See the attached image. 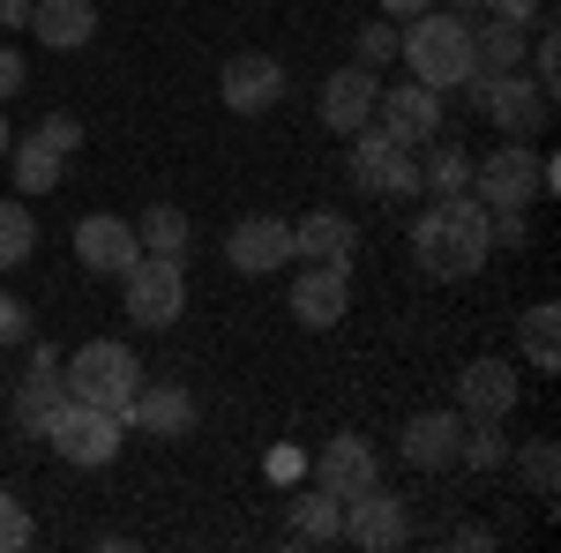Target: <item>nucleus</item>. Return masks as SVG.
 <instances>
[{
  "label": "nucleus",
  "instance_id": "obj_1",
  "mask_svg": "<svg viewBox=\"0 0 561 553\" xmlns=\"http://www.w3.org/2000/svg\"><path fill=\"white\" fill-rule=\"evenodd\" d=\"M397 53H404V68H412V83L427 90H465L479 76L472 60V23H465V8L449 15V8H427V15H412V31L397 38Z\"/></svg>",
  "mask_w": 561,
  "mask_h": 553
},
{
  "label": "nucleus",
  "instance_id": "obj_2",
  "mask_svg": "<svg viewBox=\"0 0 561 553\" xmlns=\"http://www.w3.org/2000/svg\"><path fill=\"white\" fill-rule=\"evenodd\" d=\"M60 382H68V396L76 404H98V412H128V396H135V382H142V359H135L121 337H90L83 352H68L60 359Z\"/></svg>",
  "mask_w": 561,
  "mask_h": 553
},
{
  "label": "nucleus",
  "instance_id": "obj_3",
  "mask_svg": "<svg viewBox=\"0 0 561 553\" xmlns=\"http://www.w3.org/2000/svg\"><path fill=\"white\" fill-rule=\"evenodd\" d=\"M465 97H472L479 113L494 120V128L510 135V142H539V128H547V113H554V90H539L524 68H502V76H472L465 83Z\"/></svg>",
  "mask_w": 561,
  "mask_h": 553
},
{
  "label": "nucleus",
  "instance_id": "obj_4",
  "mask_svg": "<svg viewBox=\"0 0 561 553\" xmlns=\"http://www.w3.org/2000/svg\"><path fill=\"white\" fill-rule=\"evenodd\" d=\"M547 187H554V165H547L531 142H502V150L472 158V195L486 210H524V203H539Z\"/></svg>",
  "mask_w": 561,
  "mask_h": 553
},
{
  "label": "nucleus",
  "instance_id": "obj_5",
  "mask_svg": "<svg viewBox=\"0 0 561 553\" xmlns=\"http://www.w3.org/2000/svg\"><path fill=\"white\" fill-rule=\"evenodd\" d=\"M121 314H128L135 330H173L180 314H187V269L165 255H135L121 269Z\"/></svg>",
  "mask_w": 561,
  "mask_h": 553
},
{
  "label": "nucleus",
  "instance_id": "obj_6",
  "mask_svg": "<svg viewBox=\"0 0 561 553\" xmlns=\"http://www.w3.org/2000/svg\"><path fill=\"white\" fill-rule=\"evenodd\" d=\"M45 449L60 457V464H76V471H105L113 457H121V419L113 412H98V404H60L53 419H45V434H38Z\"/></svg>",
  "mask_w": 561,
  "mask_h": 553
},
{
  "label": "nucleus",
  "instance_id": "obj_7",
  "mask_svg": "<svg viewBox=\"0 0 561 553\" xmlns=\"http://www.w3.org/2000/svg\"><path fill=\"white\" fill-rule=\"evenodd\" d=\"M217 97H225V113H240V120L270 113V105L285 97V60H277V53H232V60L217 68Z\"/></svg>",
  "mask_w": 561,
  "mask_h": 553
},
{
  "label": "nucleus",
  "instance_id": "obj_8",
  "mask_svg": "<svg viewBox=\"0 0 561 553\" xmlns=\"http://www.w3.org/2000/svg\"><path fill=\"white\" fill-rule=\"evenodd\" d=\"M121 426H142L150 441H187L195 434V389L187 382H135Z\"/></svg>",
  "mask_w": 561,
  "mask_h": 553
},
{
  "label": "nucleus",
  "instance_id": "obj_9",
  "mask_svg": "<svg viewBox=\"0 0 561 553\" xmlns=\"http://www.w3.org/2000/svg\"><path fill=\"white\" fill-rule=\"evenodd\" d=\"M307 471H314V486H322V494L352 502L359 486H375V479H382V457H375V441H367V434H337V441H322V449L307 457Z\"/></svg>",
  "mask_w": 561,
  "mask_h": 553
},
{
  "label": "nucleus",
  "instance_id": "obj_10",
  "mask_svg": "<svg viewBox=\"0 0 561 553\" xmlns=\"http://www.w3.org/2000/svg\"><path fill=\"white\" fill-rule=\"evenodd\" d=\"M375 97H382V76L352 60V68H330V76H322L314 113H322V128H330V135H352V128H367V120H375Z\"/></svg>",
  "mask_w": 561,
  "mask_h": 553
},
{
  "label": "nucleus",
  "instance_id": "obj_11",
  "mask_svg": "<svg viewBox=\"0 0 561 553\" xmlns=\"http://www.w3.org/2000/svg\"><path fill=\"white\" fill-rule=\"evenodd\" d=\"M375 120L389 128V142L420 150V142H434V135H442V90H427V83H389L382 97H375Z\"/></svg>",
  "mask_w": 561,
  "mask_h": 553
},
{
  "label": "nucleus",
  "instance_id": "obj_12",
  "mask_svg": "<svg viewBox=\"0 0 561 553\" xmlns=\"http://www.w3.org/2000/svg\"><path fill=\"white\" fill-rule=\"evenodd\" d=\"M404 531H412V516H404V502L389 494L382 479H375V486H359V494L345 502V539H352V546L389 553V546H404Z\"/></svg>",
  "mask_w": 561,
  "mask_h": 553
},
{
  "label": "nucleus",
  "instance_id": "obj_13",
  "mask_svg": "<svg viewBox=\"0 0 561 553\" xmlns=\"http://www.w3.org/2000/svg\"><path fill=\"white\" fill-rule=\"evenodd\" d=\"M225 262H232L240 277H270L277 262H293V224H285V217H270V210L240 217V224L225 232Z\"/></svg>",
  "mask_w": 561,
  "mask_h": 553
},
{
  "label": "nucleus",
  "instance_id": "obj_14",
  "mask_svg": "<svg viewBox=\"0 0 561 553\" xmlns=\"http://www.w3.org/2000/svg\"><path fill=\"white\" fill-rule=\"evenodd\" d=\"M352 314V269H330V262H307L293 277V322L300 330H337Z\"/></svg>",
  "mask_w": 561,
  "mask_h": 553
},
{
  "label": "nucleus",
  "instance_id": "obj_15",
  "mask_svg": "<svg viewBox=\"0 0 561 553\" xmlns=\"http://www.w3.org/2000/svg\"><path fill=\"white\" fill-rule=\"evenodd\" d=\"M457 412L465 419H510L517 412V367L510 359H472L457 375Z\"/></svg>",
  "mask_w": 561,
  "mask_h": 553
},
{
  "label": "nucleus",
  "instance_id": "obj_16",
  "mask_svg": "<svg viewBox=\"0 0 561 553\" xmlns=\"http://www.w3.org/2000/svg\"><path fill=\"white\" fill-rule=\"evenodd\" d=\"M457 434H465L457 412H412L397 426V457L412 471H442V464H457Z\"/></svg>",
  "mask_w": 561,
  "mask_h": 553
},
{
  "label": "nucleus",
  "instance_id": "obj_17",
  "mask_svg": "<svg viewBox=\"0 0 561 553\" xmlns=\"http://www.w3.org/2000/svg\"><path fill=\"white\" fill-rule=\"evenodd\" d=\"M76 255H83L90 277H121V269L142 255V240H135L128 217H83V224H76Z\"/></svg>",
  "mask_w": 561,
  "mask_h": 553
},
{
  "label": "nucleus",
  "instance_id": "obj_18",
  "mask_svg": "<svg viewBox=\"0 0 561 553\" xmlns=\"http://www.w3.org/2000/svg\"><path fill=\"white\" fill-rule=\"evenodd\" d=\"M352 247H359V224L345 210H307L293 224V262H330V269H352Z\"/></svg>",
  "mask_w": 561,
  "mask_h": 553
},
{
  "label": "nucleus",
  "instance_id": "obj_19",
  "mask_svg": "<svg viewBox=\"0 0 561 553\" xmlns=\"http://www.w3.org/2000/svg\"><path fill=\"white\" fill-rule=\"evenodd\" d=\"M68 404V382H60V352L38 344V359H31V375L15 382V426L23 434H45V419Z\"/></svg>",
  "mask_w": 561,
  "mask_h": 553
},
{
  "label": "nucleus",
  "instance_id": "obj_20",
  "mask_svg": "<svg viewBox=\"0 0 561 553\" xmlns=\"http://www.w3.org/2000/svg\"><path fill=\"white\" fill-rule=\"evenodd\" d=\"M31 31L53 53H83L98 38V0H31Z\"/></svg>",
  "mask_w": 561,
  "mask_h": 553
},
{
  "label": "nucleus",
  "instance_id": "obj_21",
  "mask_svg": "<svg viewBox=\"0 0 561 553\" xmlns=\"http://www.w3.org/2000/svg\"><path fill=\"white\" fill-rule=\"evenodd\" d=\"M412 262H420L427 277H472V269H465V255H457V232H449L442 203H427V210L412 217Z\"/></svg>",
  "mask_w": 561,
  "mask_h": 553
},
{
  "label": "nucleus",
  "instance_id": "obj_22",
  "mask_svg": "<svg viewBox=\"0 0 561 553\" xmlns=\"http://www.w3.org/2000/svg\"><path fill=\"white\" fill-rule=\"evenodd\" d=\"M420 195L442 203V195H472V150L465 142H420Z\"/></svg>",
  "mask_w": 561,
  "mask_h": 553
},
{
  "label": "nucleus",
  "instance_id": "obj_23",
  "mask_svg": "<svg viewBox=\"0 0 561 553\" xmlns=\"http://www.w3.org/2000/svg\"><path fill=\"white\" fill-rule=\"evenodd\" d=\"M293 539H300V546H337V539H345V502L322 494V486L293 494Z\"/></svg>",
  "mask_w": 561,
  "mask_h": 553
},
{
  "label": "nucleus",
  "instance_id": "obj_24",
  "mask_svg": "<svg viewBox=\"0 0 561 553\" xmlns=\"http://www.w3.org/2000/svg\"><path fill=\"white\" fill-rule=\"evenodd\" d=\"M135 240H142V255H165V262H187V240H195V224L180 203H150V210L135 217Z\"/></svg>",
  "mask_w": 561,
  "mask_h": 553
},
{
  "label": "nucleus",
  "instance_id": "obj_25",
  "mask_svg": "<svg viewBox=\"0 0 561 553\" xmlns=\"http://www.w3.org/2000/svg\"><path fill=\"white\" fill-rule=\"evenodd\" d=\"M8 158H15V195H31V203L53 195V187H60V172H68V158H60V150H45L38 135L8 142Z\"/></svg>",
  "mask_w": 561,
  "mask_h": 553
},
{
  "label": "nucleus",
  "instance_id": "obj_26",
  "mask_svg": "<svg viewBox=\"0 0 561 553\" xmlns=\"http://www.w3.org/2000/svg\"><path fill=\"white\" fill-rule=\"evenodd\" d=\"M472 60H479V76L524 68V23H494V15H479V23H472Z\"/></svg>",
  "mask_w": 561,
  "mask_h": 553
},
{
  "label": "nucleus",
  "instance_id": "obj_27",
  "mask_svg": "<svg viewBox=\"0 0 561 553\" xmlns=\"http://www.w3.org/2000/svg\"><path fill=\"white\" fill-rule=\"evenodd\" d=\"M457 464L465 471H502L510 464V434H502V419H465V434H457Z\"/></svg>",
  "mask_w": 561,
  "mask_h": 553
},
{
  "label": "nucleus",
  "instance_id": "obj_28",
  "mask_svg": "<svg viewBox=\"0 0 561 553\" xmlns=\"http://www.w3.org/2000/svg\"><path fill=\"white\" fill-rule=\"evenodd\" d=\"M38 255V217L31 203H0V269H23Z\"/></svg>",
  "mask_w": 561,
  "mask_h": 553
},
{
  "label": "nucleus",
  "instance_id": "obj_29",
  "mask_svg": "<svg viewBox=\"0 0 561 553\" xmlns=\"http://www.w3.org/2000/svg\"><path fill=\"white\" fill-rule=\"evenodd\" d=\"M561 307L554 299H539V307H531V314H524V352H531V367H539V375H554L561 367Z\"/></svg>",
  "mask_w": 561,
  "mask_h": 553
},
{
  "label": "nucleus",
  "instance_id": "obj_30",
  "mask_svg": "<svg viewBox=\"0 0 561 553\" xmlns=\"http://www.w3.org/2000/svg\"><path fill=\"white\" fill-rule=\"evenodd\" d=\"M524 486H531L539 502H554V494H561V449H554V441H531V449H524Z\"/></svg>",
  "mask_w": 561,
  "mask_h": 553
},
{
  "label": "nucleus",
  "instance_id": "obj_31",
  "mask_svg": "<svg viewBox=\"0 0 561 553\" xmlns=\"http://www.w3.org/2000/svg\"><path fill=\"white\" fill-rule=\"evenodd\" d=\"M352 60H359V68H389V60H397V23H359Z\"/></svg>",
  "mask_w": 561,
  "mask_h": 553
},
{
  "label": "nucleus",
  "instance_id": "obj_32",
  "mask_svg": "<svg viewBox=\"0 0 561 553\" xmlns=\"http://www.w3.org/2000/svg\"><path fill=\"white\" fill-rule=\"evenodd\" d=\"M31 135H38L45 150H60V158H76V150H83V120H76V113H45Z\"/></svg>",
  "mask_w": 561,
  "mask_h": 553
},
{
  "label": "nucleus",
  "instance_id": "obj_33",
  "mask_svg": "<svg viewBox=\"0 0 561 553\" xmlns=\"http://www.w3.org/2000/svg\"><path fill=\"white\" fill-rule=\"evenodd\" d=\"M31 546V509L15 494H0V553H23Z\"/></svg>",
  "mask_w": 561,
  "mask_h": 553
},
{
  "label": "nucleus",
  "instance_id": "obj_34",
  "mask_svg": "<svg viewBox=\"0 0 561 553\" xmlns=\"http://www.w3.org/2000/svg\"><path fill=\"white\" fill-rule=\"evenodd\" d=\"M531 83H539V90L561 83V38H554V31H539V45H531Z\"/></svg>",
  "mask_w": 561,
  "mask_h": 553
},
{
  "label": "nucleus",
  "instance_id": "obj_35",
  "mask_svg": "<svg viewBox=\"0 0 561 553\" xmlns=\"http://www.w3.org/2000/svg\"><path fill=\"white\" fill-rule=\"evenodd\" d=\"M0 344H31V307L15 292H0Z\"/></svg>",
  "mask_w": 561,
  "mask_h": 553
},
{
  "label": "nucleus",
  "instance_id": "obj_36",
  "mask_svg": "<svg viewBox=\"0 0 561 553\" xmlns=\"http://www.w3.org/2000/svg\"><path fill=\"white\" fill-rule=\"evenodd\" d=\"M479 8H486L494 23H539V15H547V0H479Z\"/></svg>",
  "mask_w": 561,
  "mask_h": 553
},
{
  "label": "nucleus",
  "instance_id": "obj_37",
  "mask_svg": "<svg viewBox=\"0 0 561 553\" xmlns=\"http://www.w3.org/2000/svg\"><path fill=\"white\" fill-rule=\"evenodd\" d=\"M262 471L293 486V479H307V457H300V449H270V464H262Z\"/></svg>",
  "mask_w": 561,
  "mask_h": 553
},
{
  "label": "nucleus",
  "instance_id": "obj_38",
  "mask_svg": "<svg viewBox=\"0 0 561 553\" xmlns=\"http://www.w3.org/2000/svg\"><path fill=\"white\" fill-rule=\"evenodd\" d=\"M23 76H31V68H23V53H8V45H0V105L23 90Z\"/></svg>",
  "mask_w": 561,
  "mask_h": 553
},
{
  "label": "nucleus",
  "instance_id": "obj_39",
  "mask_svg": "<svg viewBox=\"0 0 561 553\" xmlns=\"http://www.w3.org/2000/svg\"><path fill=\"white\" fill-rule=\"evenodd\" d=\"M449 546L479 553V546H494V531H486V523H457V531H449Z\"/></svg>",
  "mask_w": 561,
  "mask_h": 553
},
{
  "label": "nucleus",
  "instance_id": "obj_40",
  "mask_svg": "<svg viewBox=\"0 0 561 553\" xmlns=\"http://www.w3.org/2000/svg\"><path fill=\"white\" fill-rule=\"evenodd\" d=\"M427 8H434V0H382L389 23H412V15H427Z\"/></svg>",
  "mask_w": 561,
  "mask_h": 553
},
{
  "label": "nucleus",
  "instance_id": "obj_41",
  "mask_svg": "<svg viewBox=\"0 0 561 553\" xmlns=\"http://www.w3.org/2000/svg\"><path fill=\"white\" fill-rule=\"evenodd\" d=\"M8 142H15V135H8V113H0V158H8Z\"/></svg>",
  "mask_w": 561,
  "mask_h": 553
},
{
  "label": "nucleus",
  "instance_id": "obj_42",
  "mask_svg": "<svg viewBox=\"0 0 561 553\" xmlns=\"http://www.w3.org/2000/svg\"><path fill=\"white\" fill-rule=\"evenodd\" d=\"M457 8H465V0H457Z\"/></svg>",
  "mask_w": 561,
  "mask_h": 553
}]
</instances>
